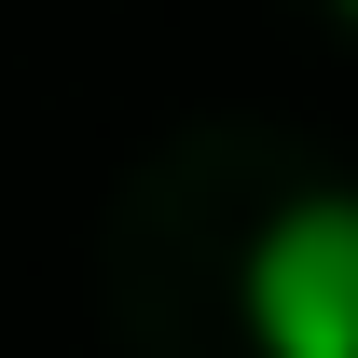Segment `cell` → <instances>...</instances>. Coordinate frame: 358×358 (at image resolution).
I'll return each instance as SVG.
<instances>
[{
    "label": "cell",
    "mask_w": 358,
    "mask_h": 358,
    "mask_svg": "<svg viewBox=\"0 0 358 358\" xmlns=\"http://www.w3.org/2000/svg\"><path fill=\"white\" fill-rule=\"evenodd\" d=\"M248 345L262 358H358V179H303L248 234Z\"/></svg>",
    "instance_id": "cell-1"
},
{
    "label": "cell",
    "mask_w": 358,
    "mask_h": 358,
    "mask_svg": "<svg viewBox=\"0 0 358 358\" xmlns=\"http://www.w3.org/2000/svg\"><path fill=\"white\" fill-rule=\"evenodd\" d=\"M331 14H345V28H358V0H331Z\"/></svg>",
    "instance_id": "cell-2"
}]
</instances>
